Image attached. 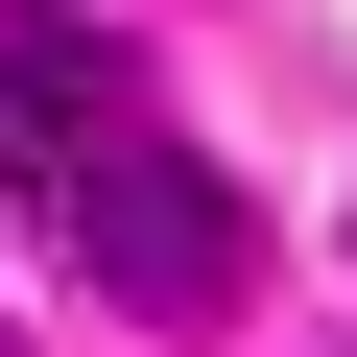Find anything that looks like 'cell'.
<instances>
[{"label": "cell", "instance_id": "6da1fadb", "mask_svg": "<svg viewBox=\"0 0 357 357\" xmlns=\"http://www.w3.org/2000/svg\"><path fill=\"white\" fill-rule=\"evenodd\" d=\"M24 215H72V262H96V286H119L143 333H215V310L262 286V215H238V191H215V167H191V143H167V119H96V143L48 167V191H24Z\"/></svg>", "mask_w": 357, "mask_h": 357}, {"label": "cell", "instance_id": "7a4b0ae2", "mask_svg": "<svg viewBox=\"0 0 357 357\" xmlns=\"http://www.w3.org/2000/svg\"><path fill=\"white\" fill-rule=\"evenodd\" d=\"M96 119H143L119 96V24H0V167H24V191H48Z\"/></svg>", "mask_w": 357, "mask_h": 357}, {"label": "cell", "instance_id": "3957f363", "mask_svg": "<svg viewBox=\"0 0 357 357\" xmlns=\"http://www.w3.org/2000/svg\"><path fill=\"white\" fill-rule=\"evenodd\" d=\"M0 357H24V333H0Z\"/></svg>", "mask_w": 357, "mask_h": 357}]
</instances>
